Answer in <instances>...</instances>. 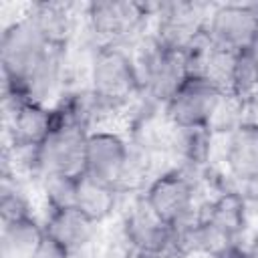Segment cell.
I'll list each match as a JSON object with an SVG mask.
<instances>
[{
    "mask_svg": "<svg viewBox=\"0 0 258 258\" xmlns=\"http://www.w3.org/2000/svg\"><path fill=\"white\" fill-rule=\"evenodd\" d=\"M64 46L52 44L30 14L4 26L0 64L4 97L46 103L60 83Z\"/></svg>",
    "mask_w": 258,
    "mask_h": 258,
    "instance_id": "obj_1",
    "label": "cell"
},
{
    "mask_svg": "<svg viewBox=\"0 0 258 258\" xmlns=\"http://www.w3.org/2000/svg\"><path fill=\"white\" fill-rule=\"evenodd\" d=\"M85 111L77 99H69L54 109L46 139L28 155L30 169L40 179L50 175L79 177L85 171V143L91 131Z\"/></svg>",
    "mask_w": 258,
    "mask_h": 258,
    "instance_id": "obj_2",
    "label": "cell"
},
{
    "mask_svg": "<svg viewBox=\"0 0 258 258\" xmlns=\"http://www.w3.org/2000/svg\"><path fill=\"white\" fill-rule=\"evenodd\" d=\"M89 95L101 109H119L143 97L135 54L123 44H99L89 64Z\"/></svg>",
    "mask_w": 258,
    "mask_h": 258,
    "instance_id": "obj_3",
    "label": "cell"
},
{
    "mask_svg": "<svg viewBox=\"0 0 258 258\" xmlns=\"http://www.w3.org/2000/svg\"><path fill=\"white\" fill-rule=\"evenodd\" d=\"M246 226V198L240 189L222 191L210 206L194 218V222L177 234L189 254L191 250H204L212 256L222 248L240 242V234Z\"/></svg>",
    "mask_w": 258,
    "mask_h": 258,
    "instance_id": "obj_4",
    "label": "cell"
},
{
    "mask_svg": "<svg viewBox=\"0 0 258 258\" xmlns=\"http://www.w3.org/2000/svg\"><path fill=\"white\" fill-rule=\"evenodd\" d=\"M226 97V91L212 77L189 73L163 105V115L173 129L210 131Z\"/></svg>",
    "mask_w": 258,
    "mask_h": 258,
    "instance_id": "obj_5",
    "label": "cell"
},
{
    "mask_svg": "<svg viewBox=\"0 0 258 258\" xmlns=\"http://www.w3.org/2000/svg\"><path fill=\"white\" fill-rule=\"evenodd\" d=\"M135 60L141 77L143 97L161 107L189 75L185 48L165 42L155 34L141 48V52L135 54Z\"/></svg>",
    "mask_w": 258,
    "mask_h": 258,
    "instance_id": "obj_6",
    "label": "cell"
},
{
    "mask_svg": "<svg viewBox=\"0 0 258 258\" xmlns=\"http://www.w3.org/2000/svg\"><path fill=\"white\" fill-rule=\"evenodd\" d=\"M196 183L185 169H167L155 175L143 189V200L153 214L179 234L194 222Z\"/></svg>",
    "mask_w": 258,
    "mask_h": 258,
    "instance_id": "obj_7",
    "label": "cell"
},
{
    "mask_svg": "<svg viewBox=\"0 0 258 258\" xmlns=\"http://www.w3.org/2000/svg\"><path fill=\"white\" fill-rule=\"evenodd\" d=\"M204 34L220 52L238 54L250 50L258 40V4L226 2L210 6Z\"/></svg>",
    "mask_w": 258,
    "mask_h": 258,
    "instance_id": "obj_8",
    "label": "cell"
},
{
    "mask_svg": "<svg viewBox=\"0 0 258 258\" xmlns=\"http://www.w3.org/2000/svg\"><path fill=\"white\" fill-rule=\"evenodd\" d=\"M133 171V147L117 131L91 129L85 143V171L91 177L123 187Z\"/></svg>",
    "mask_w": 258,
    "mask_h": 258,
    "instance_id": "obj_9",
    "label": "cell"
},
{
    "mask_svg": "<svg viewBox=\"0 0 258 258\" xmlns=\"http://www.w3.org/2000/svg\"><path fill=\"white\" fill-rule=\"evenodd\" d=\"M155 4L99 0L85 6V18L101 44H123L145 20L153 16Z\"/></svg>",
    "mask_w": 258,
    "mask_h": 258,
    "instance_id": "obj_10",
    "label": "cell"
},
{
    "mask_svg": "<svg viewBox=\"0 0 258 258\" xmlns=\"http://www.w3.org/2000/svg\"><path fill=\"white\" fill-rule=\"evenodd\" d=\"M121 234L129 250L139 258H149L177 242L175 230L153 214L143 196L135 198L123 214Z\"/></svg>",
    "mask_w": 258,
    "mask_h": 258,
    "instance_id": "obj_11",
    "label": "cell"
},
{
    "mask_svg": "<svg viewBox=\"0 0 258 258\" xmlns=\"http://www.w3.org/2000/svg\"><path fill=\"white\" fill-rule=\"evenodd\" d=\"M6 109V133L10 137V145L26 153V157L46 139L52 121L54 109L46 103L32 99H8L4 97Z\"/></svg>",
    "mask_w": 258,
    "mask_h": 258,
    "instance_id": "obj_12",
    "label": "cell"
},
{
    "mask_svg": "<svg viewBox=\"0 0 258 258\" xmlns=\"http://www.w3.org/2000/svg\"><path fill=\"white\" fill-rule=\"evenodd\" d=\"M224 163L242 189L258 187V121H240L230 129Z\"/></svg>",
    "mask_w": 258,
    "mask_h": 258,
    "instance_id": "obj_13",
    "label": "cell"
},
{
    "mask_svg": "<svg viewBox=\"0 0 258 258\" xmlns=\"http://www.w3.org/2000/svg\"><path fill=\"white\" fill-rule=\"evenodd\" d=\"M44 234L69 250L73 256L89 246L95 236L97 224L89 220L79 208H60V210H46L42 220Z\"/></svg>",
    "mask_w": 258,
    "mask_h": 258,
    "instance_id": "obj_14",
    "label": "cell"
},
{
    "mask_svg": "<svg viewBox=\"0 0 258 258\" xmlns=\"http://www.w3.org/2000/svg\"><path fill=\"white\" fill-rule=\"evenodd\" d=\"M44 226L34 214L2 220L0 258H30L44 240Z\"/></svg>",
    "mask_w": 258,
    "mask_h": 258,
    "instance_id": "obj_15",
    "label": "cell"
},
{
    "mask_svg": "<svg viewBox=\"0 0 258 258\" xmlns=\"http://www.w3.org/2000/svg\"><path fill=\"white\" fill-rule=\"evenodd\" d=\"M119 191L121 189L115 185L99 181L89 173H81L77 177L75 208H79L89 220H93L99 226L115 212L119 202Z\"/></svg>",
    "mask_w": 258,
    "mask_h": 258,
    "instance_id": "obj_16",
    "label": "cell"
},
{
    "mask_svg": "<svg viewBox=\"0 0 258 258\" xmlns=\"http://www.w3.org/2000/svg\"><path fill=\"white\" fill-rule=\"evenodd\" d=\"M38 28L44 32V36L58 46L67 48L69 38L75 30V12L73 6L60 4V2H38L30 6L28 12Z\"/></svg>",
    "mask_w": 258,
    "mask_h": 258,
    "instance_id": "obj_17",
    "label": "cell"
},
{
    "mask_svg": "<svg viewBox=\"0 0 258 258\" xmlns=\"http://www.w3.org/2000/svg\"><path fill=\"white\" fill-rule=\"evenodd\" d=\"M42 194H44L46 210L73 208L77 194V177H67V175L42 177Z\"/></svg>",
    "mask_w": 258,
    "mask_h": 258,
    "instance_id": "obj_18",
    "label": "cell"
},
{
    "mask_svg": "<svg viewBox=\"0 0 258 258\" xmlns=\"http://www.w3.org/2000/svg\"><path fill=\"white\" fill-rule=\"evenodd\" d=\"M30 258H73V254L69 250H64L60 244H56L52 238L44 236L42 244L38 246V250Z\"/></svg>",
    "mask_w": 258,
    "mask_h": 258,
    "instance_id": "obj_19",
    "label": "cell"
},
{
    "mask_svg": "<svg viewBox=\"0 0 258 258\" xmlns=\"http://www.w3.org/2000/svg\"><path fill=\"white\" fill-rule=\"evenodd\" d=\"M212 258H250V254H248V250L242 242H236V244H230V246L222 248Z\"/></svg>",
    "mask_w": 258,
    "mask_h": 258,
    "instance_id": "obj_20",
    "label": "cell"
},
{
    "mask_svg": "<svg viewBox=\"0 0 258 258\" xmlns=\"http://www.w3.org/2000/svg\"><path fill=\"white\" fill-rule=\"evenodd\" d=\"M191 254L181 246V244H171V246H167L165 250H161V252H157V254H153V256H149V258H189Z\"/></svg>",
    "mask_w": 258,
    "mask_h": 258,
    "instance_id": "obj_21",
    "label": "cell"
},
{
    "mask_svg": "<svg viewBox=\"0 0 258 258\" xmlns=\"http://www.w3.org/2000/svg\"><path fill=\"white\" fill-rule=\"evenodd\" d=\"M246 250H248L250 258H258V226L254 228V232L250 236V242L246 244Z\"/></svg>",
    "mask_w": 258,
    "mask_h": 258,
    "instance_id": "obj_22",
    "label": "cell"
},
{
    "mask_svg": "<svg viewBox=\"0 0 258 258\" xmlns=\"http://www.w3.org/2000/svg\"><path fill=\"white\" fill-rule=\"evenodd\" d=\"M250 56H252V64H254V73H256V83H258V40L250 48Z\"/></svg>",
    "mask_w": 258,
    "mask_h": 258,
    "instance_id": "obj_23",
    "label": "cell"
}]
</instances>
